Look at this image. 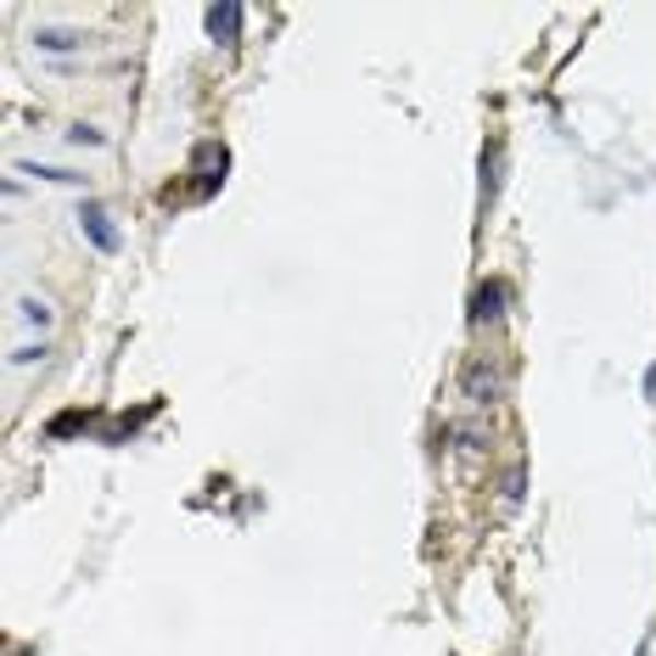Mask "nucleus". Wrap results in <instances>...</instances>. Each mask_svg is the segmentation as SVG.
Instances as JSON below:
<instances>
[{"instance_id":"f257e3e1","label":"nucleus","mask_w":656,"mask_h":656,"mask_svg":"<svg viewBox=\"0 0 656 656\" xmlns=\"http://www.w3.org/2000/svg\"><path fill=\"white\" fill-rule=\"evenodd\" d=\"M460 399H465V404H477V410H488V404L505 399V377H499V365H494L488 354L460 359Z\"/></svg>"},{"instance_id":"f03ea898","label":"nucleus","mask_w":656,"mask_h":656,"mask_svg":"<svg viewBox=\"0 0 656 656\" xmlns=\"http://www.w3.org/2000/svg\"><path fill=\"white\" fill-rule=\"evenodd\" d=\"M225 169H230V152L219 147V140H197V147H192V169H185V174H192V197L197 203H208L225 185Z\"/></svg>"},{"instance_id":"7ed1b4c3","label":"nucleus","mask_w":656,"mask_h":656,"mask_svg":"<svg viewBox=\"0 0 656 656\" xmlns=\"http://www.w3.org/2000/svg\"><path fill=\"white\" fill-rule=\"evenodd\" d=\"M73 219H79V230H84V242L96 248L102 258H118V253H124V230L113 225V214H107V208H102L96 197H84Z\"/></svg>"},{"instance_id":"20e7f679","label":"nucleus","mask_w":656,"mask_h":656,"mask_svg":"<svg viewBox=\"0 0 656 656\" xmlns=\"http://www.w3.org/2000/svg\"><path fill=\"white\" fill-rule=\"evenodd\" d=\"M242 23H248V7H237V0H225V7H208L203 12V28H208V39L214 45H242Z\"/></svg>"},{"instance_id":"39448f33","label":"nucleus","mask_w":656,"mask_h":656,"mask_svg":"<svg viewBox=\"0 0 656 656\" xmlns=\"http://www.w3.org/2000/svg\"><path fill=\"white\" fill-rule=\"evenodd\" d=\"M505 298H510L505 280H483V287L472 292V309H465V320H472V325H494V320L505 314Z\"/></svg>"},{"instance_id":"423d86ee","label":"nucleus","mask_w":656,"mask_h":656,"mask_svg":"<svg viewBox=\"0 0 656 656\" xmlns=\"http://www.w3.org/2000/svg\"><path fill=\"white\" fill-rule=\"evenodd\" d=\"M499 180H505V140H488V147H483V185H477L483 208H494V197H499Z\"/></svg>"},{"instance_id":"0eeeda50","label":"nucleus","mask_w":656,"mask_h":656,"mask_svg":"<svg viewBox=\"0 0 656 656\" xmlns=\"http://www.w3.org/2000/svg\"><path fill=\"white\" fill-rule=\"evenodd\" d=\"M34 45L45 57H68V51H79L84 45V34L79 28H34Z\"/></svg>"},{"instance_id":"6e6552de","label":"nucleus","mask_w":656,"mask_h":656,"mask_svg":"<svg viewBox=\"0 0 656 656\" xmlns=\"http://www.w3.org/2000/svg\"><path fill=\"white\" fill-rule=\"evenodd\" d=\"M18 174H34V180H45V185H84V174L57 169V163H18Z\"/></svg>"},{"instance_id":"1a4fd4ad","label":"nucleus","mask_w":656,"mask_h":656,"mask_svg":"<svg viewBox=\"0 0 656 656\" xmlns=\"http://www.w3.org/2000/svg\"><path fill=\"white\" fill-rule=\"evenodd\" d=\"M68 147H107V135H102L96 124H73V129H68Z\"/></svg>"},{"instance_id":"9d476101","label":"nucleus","mask_w":656,"mask_h":656,"mask_svg":"<svg viewBox=\"0 0 656 656\" xmlns=\"http://www.w3.org/2000/svg\"><path fill=\"white\" fill-rule=\"evenodd\" d=\"M18 309H23V320H28V325H51V303H45V298H23Z\"/></svg>"},{"instance_id":"9b49d317","label":"nucleus","mask_w":656,"mask_h":656,"mask_svg":"<svg viewBox=\"0 0 656 656\" xmlns=\"http://www.w3.org/2000/svg\"><path fill=\"white\" fill-rule=\"evenodd\" d=\"M522 465H510V472H505V505H522Z\"/></svg>"},{"instance_id":"f8f14e48","label":"nucleus","mask_w":656,"mask_h":656,"mask_svg":"<svg viewBox=\"0 0 656 656\" xmlns=\"http://www.w3.org/2000/svg\"><path fill=\"white\" fill-rule=\"evenodd\" d=\"M45 354H51V348H45V343H28V348H18V354H12V365H39Z\"/></svg>"},{"instance_id":"ddd939ff","label":"nucleus","mask_w":656,"mask_h":656,"mask_svg":"<svg viewBox=\"0 0 656 656\" xmlns=\"http://www.w3.org/2000/svg\"><path fill=\"white\" fill-rule=\"evenodd\" d=\"M645 399H656V359L645 365Z\"/></svg>"},{"instance_id":"4468645a","label":"nucleus","mask_w":656,"mask_h":656,"mask_svg":"<svg viewBox=\"0 0 656 656\" xmlns=\"http://www.w3.org/2000/svg\"><path fill=\"white\" fill-rule=\"evenodd\" d=\"M651 640H656V634H645V640H640V651H634V656H651Z\"/></svg>"},{"instance_id":"2eb2a0df","label":"nucleus","mask_w":656,"mask_h":656,"mask_svg":"<svg viewBox=\"0 0 656 656\" xmlns=\"http://www.w3.org/2000/svg\"><path fill=\"white\" fill-rule=\"evenodd\" d=\"M18 656H28V651H18Z\"/></svg>"}]
</instances>
